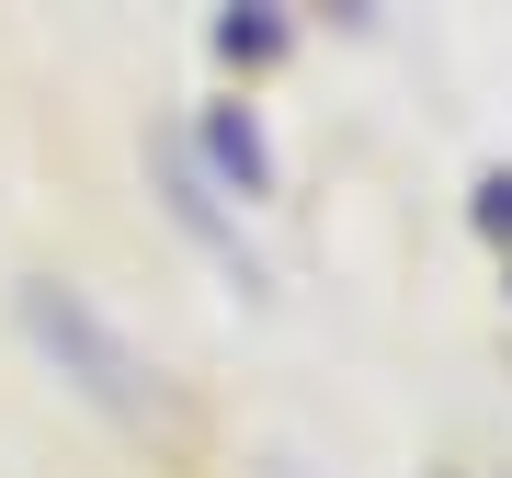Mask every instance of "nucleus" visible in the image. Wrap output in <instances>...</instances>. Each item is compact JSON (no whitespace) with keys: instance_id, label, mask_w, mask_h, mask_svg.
<instances>
[{"instance_id":"obj_1","label":"nucleus","mask_w":512,"mask_h":478,"mask_svg":"<svg viewBox=\"0 0 512 478\" xmlns=\"http://www.w3.org/2000/svg\"><path fill=\"white\" fill-rule=\"evenodd\" d=\"M12 319H23V342H35V353H46V365L69 376L92 410H114V422H137V433H148V422H160V433H183V422H194V410L171 399V376L148 365V353L114 331V319H103L80 285L23 274V285H12Z\"/></svg>"},{"instance_id":"obj_2","label":"nucleus","mask_w":512,"mask_h":478,"mask_svg":"<svg viewBox=\"0 0 512 478\" xmlns=\"http://www.w3.org/2000/svg\"><path fill=\"white\" fill-rule=\"evenodd\" d=\"M148 183H160V205H171V228L217 251V274H228L239 296H274V274H262V251H251V239H239V217L217 205V183H205V171H194V148H183V126H148Z\"/></svg>"},{"instance_id":"obj_3","label":"nucleus","mask_w":512,"mask_h":478,"mask_svg":"<svg viewBox=\"0 0 512 478\" xmlns=\"http://www.w3.org/2000/svg\"><path fill=\"white\" fill-rule=\"evenodd\" d=\"M183 148H194V171L217 183V205L239 217V205H274V137H262V114L251 103H205L194 126H183Z\"/></svg>"},{"instance_id":"obj_4","label":"nucleus","mask_w":512,"mask_h":478,"mask_svg":"<svg viewBox=\"0 0 512 478\" xmlns=\"http://www.w3.org/2000/svg\"><path fill=\"white\" fill-rule=\"evenodd\" d=\"M205 46H217L228 80H262V69L296 57V12H285V0H228V12L205 23Z\"/></svg>"},{"instance_id":"obj_5","label":"nucleus","mask_w":512,"mask_h":478,"mask_svg":"<svg viewBox=\"0 0 512 478\" xmlns=\"http://www.w3.org/2000/svg\"><path fill=\"white\" fill-rule=\"evenodd\" d=\"M467 217H478V239H490V251L512 262V160H490V171L467 183Z\"/></svg>"},{"instance_id":"obj_6","label":"nucleus","mask_w":512,"mask_h":478,"mask_svg":"<svg viewBox=\"0 0 512 478\" xmlns=\"http://www.w3.org/2000/svg\"><path fill=\"white\" fill-rule=\"evenodd\" d=\"M262 478H308V467H296V456H262Z\"/></svg>"},{"instance_id":"obj_7","label":"nucleus","mask_w":512,"mask_h":478,"mask_svg":"<svg viewBox=\"0 0 512 478\" xmlns=\"http://www.w3.org/2000/svg\"><path fill=\"white\" fill-rule=\"evenodd\" d=\"M433 478H467V467H433Z\"/></svg>"}]
</instances>
